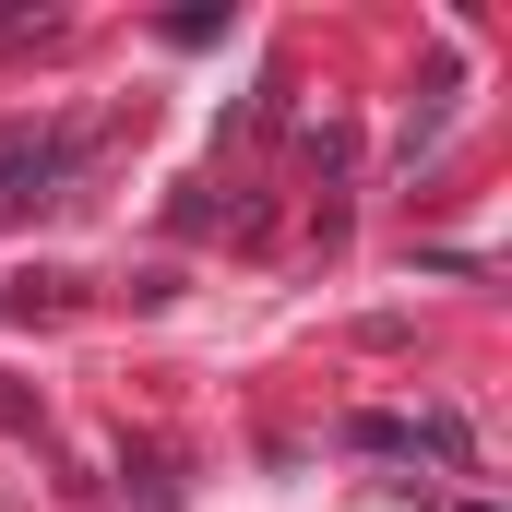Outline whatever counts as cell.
I'll list each match as a JSON object with an SVG mask.
<instances>
[{"label": "cell", "mask_w": 512, "mask_h": 512, "mask_svg": "<svg viewBox=\"0 0 512 512\" xmlns=\"http://www.w3.org/2000/svg\"><path fill=\"white\" fill-rule=\"evenodd\" d=\"M48 167H60V143L36 120H0V215L24 203V191H48Z\"/></svg>", "instance_id": "6da1fadb"}]
</instances>
